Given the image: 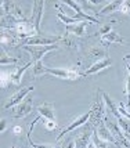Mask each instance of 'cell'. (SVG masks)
<instances>
[{
	"label": "cell",
	"mask_w": 130,
	"mask_h": 148,
	"mask_svg": "<svg viewBox=\"0 0 130 148\" xmlns=\"http://www.w3.org/2000/svg\"><path fill=\"white\" fill-rule=\"evenodd\" d=\"M46 73H50V75H54L57 77H61V79H66V80H79L85 75H80L78 71H71V69H62V68H47L42 64V61H38L35 62V66H33V76L38 77L40 75H46Z\"/></svg>",
	"instance_id": "1"
},
{
	"label": "cell",
	"mask_w": 130,
	"mask_h": 148,
	"mask_svg": "<svg viewBox=\"0 0 130 148\" xmlns=\"http://www.w3.org/2000/svg\"><path fill=\"white\" fill-rule=\"evenodd\" d=\"M22 49L31 53L32 60L35 62H38V61H42V57L44 56L46 53L57 50V49H58V45L55 43V45H50V46H22Z\"/></svg>",
	"instance_id": "2"
},
{
	"label": "cell",
	"mask_w": 130,
	"mask_h": 148,
	"mask_svg": "<svg viewBox=\"0 0 130 148\" xmlns=\"http://www.w3.org/2000/svg\"><path fill=\"white\" fill-rule=\"evenodd\" d=\"M62 38L60 36H54V38H44V36H32V38L24 39L20 42V47L22 46H50L55 45L57 42H60Z\"/></svg>",
	"instance_id": "3"
},
{
	"label": "cell",
	"mask_w": 130,
	"mask_h": 148,
	"mask_svg": "<svg viewBox=\"0 0 130 148\" xmlns=\"http://www.w3.org/2000/svg\"><path fill=\"white\" fill-rule=\"evenodd\" d=\"M94 108H96V105H94V107H93V108H91V110L89 111L87 114H85V115H82L80 118H78V119H75V121H73V122H72L71 125H68V126H66V127H65V129L62 130L61 133H60V136L57 137V141H60V140H61V138H62V137H64L65 134H68V133H71V132H73L75 129H78L79 126H82L83 123L87 122V121H89V119L91 118V115L94 114Z\"/></svg>",
	"instance_id": "4"
},
{
	"label": "cell",
	"mask_w": 130,
	"mask_h": 148,
	"mask_svg": "<svg viewBox=\"0 0 130 148\" xmlns=\"http://www.w3.org/2000/svg\"><path fill=\"white\" fill-rule=\"evenodd\" d=\"M105 125H107V127L109 129V132L114 134V137L116 138V140H119V144L120 145H123V147H130V143H127V138L125 137V134L122 133V129L118 126L115 122H112L109 118H105L104 119Z\"/></svg>",
	"instance_id": "5"
},
{
	"label": "cell",
	"mask_w": 130,
	"mask_h": 148,
	"mask_svg": "<svg viewBox=\"0 0 130 148\" xmlns=\"http://www.w3.org/2000/svg\"><path fill=\"white\" fill-rule=\"evenodd\" d=\"M32 103H33V100L31 98V96H26V98L24 101H21L18 105H15L17 108H15V111H14V114H13L14 119L24 118V116L28 115L29 112H32Z\"/></svg>",
	"instance_id": "6"
},
{
	"label": "cell",
	"mask_w": 130,
	"mask_h": 148,
	"mask_svg": "<svg viewBox=\"0 0 130 148\" xmlns=\"http://www.w3.org/2000/svg\"><path fill=\"white\" fill-rule=\"evenodd\" d=\"M65 4H68V6H71L72 8H75L76 10V17H73V21L75 22H82V21H90V22H93V24H98V19L93 18L91 15H87V14L82 10V7H79V3L78 1H72V0H68V1H65Z\"/></svg>",
	"instance_id": "7"
},
{
	"label": "cell",
	"mask_w": 130,
	"mask_h": 148,
	"mask_svg": "<svg viewBox=\"0 0 130 148\" xmlns=\"http://www.w3.org/2000/svg\"><path fill=\"white\" fill-rule=\"evenodd\" d=\"M43 7H44V1H33V11H32V22L36 31L42 36L40 33V21H42V15H43Z\"/></svg>",
	"instance_id": "8"
},
{
	"label": "cell",
	"mask_w": 130,
	"mask_h": 148,
	"mask_svg": "<svg viewBox=\"0 0 130 148\" xmlns=\"http://www.w3.org/2000/svg\"><path fill=\"white\" fill-rule=\"evenodd\" d=\"M32 90H33V86H28V87H24V89H21L20 91H17L15 94H13V96H11L10 101L4 105V108H6V110H8V108H13L14 105H18V104L24 100V97H26Z\"/></svg>",
	"instance_id": "9"
},
{
	"label": "cell",
	"mask_w": 130,
	"mask_h": 148,
	"mask_svg": "<svg viewBox=\"0 0 130 148\" xmlns=\"http://www.w3.org/2000/svg\"><path fill=\"white\" fill-rule=\"evenodd\" d=\"M111 64H112V60H111V58H103V60H100V61L93 62V64H91V66L86 69L83 75H85V76H87V75H94V73H98V72H101L103 69H105V68L111 66Z\"/></svg>",
	"instance_id": "10"
},
{
	"label": "cell",
	"mask_w": 130,
	"mask_h": 148,
	"mask_svg": "<svg viewBox=\"0 0 130 148\" xmlns=\"http://www.w3.org/2000/svg\"><path fill=\"white\" fill-rule=\"evenodd\" d=\"M61 43H62V47L68 51H76L80 47V40L78 39V36H73V35H66L65 38L61 39Z\"/></svg>",
	"instance_id": "11"
},
{
	"label": "cell",
	"mask_w": 130,
	"mask_h": 148,
	"mask_svg": "<svg viewBox=\"0 0 130 148\" xmlns=\"http://www.w3.org/2000/svg\"><path fill=\"white\" fill-rule=\"evenodd\" d=\"M98 134H100V137L103 138V140H105V141H109L112 143L115 147H119L120 144L116 141V138L114 137V134L109 132V129L107 127V125H105V122H101L100 125H98Z\"/></svg>",
	"instance_id": "12"
},
{
	"label": "cell",
	"mask_w": 130,
	"mask_h": 148,
	"mask_svg": "<svg viewBox=\"0 0 130 148\" xmlns=\"http://www.w3.org/2000/svg\"><path fill=\"white\" fill-rule=\"evenodd\" d=\"M36 110H38V112H39V115H42L44 119L55 121V114H54V105H53V104L43 103V104H40Z\"/></svg>",
	"instance_id": "13"
},
{
	"label": "cell",
	"mask_w": 130,
	"mask_h": 148,
	"mask_svg": "<svg viewBox=\"0 0 130 148\" xmlns=\"http://www.w3.org/2000/svg\"><path fill=\"white\" fill-rule=\"evenodd\" d=\"M98 90V93H100V94H101V98H103V100H104L105 101V105H107V108H108V111H109L111 114H112V115L115 116V118H120V112H119V110H118V104L116 103H114V101H112V100H111V97L108 96V94H107V93H104V91H101L100 90V89H97Z\"/></svg>",
	"instance_id": "14"
},
{
	"label": "cell",
	"mask_w": 130,
	"mask_h": 148,
	"mask_svg": "<svg viewBox=\"0 0 130 148\" xmlns=\"http://www.w3.org/2000/svg\"><path fill=\"white\" fill-rule=\"evenodd\" d=\"M86 24H87L86 21H82V22H76V24H72V25H66V33L73 35V36H85Z\"/></svg>",
	"instance_id": "15"
},
{
	"label": "cell",
	"mask_w": 130,
	"mask_h": 148,
	"mask_svg": "<svg viewBox=\"0 0 130 148\" xmlns=\"http://www.w3.org/2000/svg\"><path fill=\"white\" fill-rule=\"evenodd\" d=\"M125 39L122 36H119L116 32H114V31H111L108 35H105V36H101V42H103V46L105 47H109L111 43H123Z\"/></svg>",
	"instance_id": "16"
},
{
	"label": "cell",
	"mask_w": 130,
	"mask_h": 148,
	"mask_svg": "<svg viewBox=\"0 0 130 148\" xmlns=\"http://www.w3.org/2000/svg\"><path fill=\"white\" fill-rule=\"evenodd\" d=\"M107 49L108 47H105V46H101V47H90L87 53H86V58H93V60H98V58H103L105 56V53H107ZM100 61V60H98Z\"/></svg>",
	"instance_id": "17"
},
{
	"label": "cell",
	"mask_w": 130,
	"mask_h": 148,
	"mask_svg": "<svg viewBox=\"0 0 130 148\" xmlns=\"http://www.w3.org/2000/svg\"><path fill=\"white\" fill-rule=\"evenodd\" d=\"M31 65H35V61L33 60H31L29 62H26L25 65H22V66H20L18 69L15 72H13L11 73V79H13V84H15V86H18V84L21 83V77H22V73L31 66Z\"/></svg>",
	"instance_id": "18"
},
{
	"label": "cell",
	"mask_w": 130,
	"mask_h": 148,
	"mask_svg": "<svg viewBox=\"0 0 130 148\" xmlns=\"http://www.w3.org/2000/svg\"><path fill=\"white\" fill-rule=\"evenodd\" d=\"M120 6H122V1H111L109 4H107L104 8H101L97 14L98 15H107V14L116 13V11H119Z\"/></svg>",
	"instance_id": "19"
},
{
	"label": "cell",
	"mask_w": 130,
	"mask_h": 148,
	"mask_svg": "<svg viewBox=\"0 0 130 148\" xmlns=\"http://www.w3.org/2000/svg\"><path fill=\"white\" fill-rule=\"evenodd\" d=\"M115 147L112 143H108L103 140L100 136L97 134V130H93V147H100V148H104V147Z\"/></svg>",
	"instance_id": "20"
},
{
	"label": "cell",
	"mask_w": 130,
	"mask_h": 148,
	"mask_svg": "<svg viewBox=\"0 0 130 148\" xmlns=\"http://www.w3.org/2000/svg\"><path fill=\"white\" fill-rule=\"evenodd\" d=\"M93 138L91 137L90 133H83V134L78 137L76 140H75V147H79V148H83V147H89L90 145V140Z\"/></svg>",
	"instance_id": "21"
},
{
	"label": "cell",
	"mask_w": 130,
	"mask_h": 148,
	"mask_svg": "<svg viewBox=\"0 0 130 148\" xmlns=\"http://www.w3.org/2000/svg\"><path fill=\"white\" fill-rule=\"evenodd\" d=\"M118 123H119V126L122 129V133L125 136H129L130 134V119L126 121L123 116H120V118H118Z\"/></svg>",
	"instance_id": "22"
},
{
	"label": "cell",
	"mask_w": 130,
	"mask_h": 148,
	"mask_svg": "<svg viewBox=\"0 0 130 148\" xmlns=\"http://www.w3.org/2000/svg\"><path fill=\"white\" fill-rule=\"evenodd\" d=\"M21 58H13V57H8L7 56V53H1V60H0V64H17V62H20Z\"/></svg>",
	"instance_id": "23"
},
{
	"label": "cell",
	"mask_w": 130,
	"mask_h": 148,
	"mask_svg": "<svg viewBox=\"0 0 130 148\" xmlns=\"http://www.w3.org/2000/svg\"><path fill=\"white\" fill-rule=\"evenodd\" d=\"M13 84V79H11V73H1V87L4 89L7 86Z\"/></svg>",
	"instance_id": "24"
},
{
	"label": "cell",
	"mask_w": 130,
	"mask_h": 148,
	"mask_svg": "<svg viewBox=\"0 0 130 148\" xmlns=\"http://www.w3.org/2000/svg\"><path fill=\"white\" fill-rule=\"evenodd\" d=\"M125 93L127 96V108H130V73L126 75V89H125Z\"/></svg>",
	"instance_id": "25"
},
{
	"label": "cell",
	"mask_w": 130,
	"mask_h": 148,
	"mask_svg": "<svg viewBox=\"0 0 130 148\" xmlns=\"http://www.w3.org/2000/svg\"><path fill=\"white\" fill-rule=\"evenodd\" d=\"M112 31V28H111V24H105L100 28V31H98V35H101V36H105V35H108V33Z\"/></svg>",
	"instance_id": "26"
},
{
	"label": "cell",
	"mask_w": 130,
	"mask_h": 148,
	"mask_svg": "<svg viewBox=\"0 0 130 148\" xmlns=\"http://www.w3.org/2000/svg\"><path fill=\"white\" fill-rule=\"evenodd\" d=\"M119 11L130 15V1H122V6L119 8Z\"/></svg>",
	"instance_id": "27"
},
{
	"label": "cell",
	"mask_w": 130,
	"mask_h": 148,
	"mask_svg": "<svg viewBox=\"0 0 130 148\" xmlns=\"http://www.w3.org/2000/svg\"><path fill=\"white\" fill-rule=\"evenodd\" d=\"M44 126L47 130H53V129H57V125H55V121H49L46 119L44 121Z\"/></svg>",
	"instance_id": "28"
},
{
	"label": "cell",
	"mask_w": 130,
	"mask_h": 148,
	"mask_svg": "<svg viewBox=\"0 0 130 148\" xmlns=\"http://www.w3.org/2000/svg\"><path fill=\"white\" fill-rule=\"evenodd\" d=\"M13 133H14V134H17V136H18V134H22V127H21V126H14V127H13Z\"/></svg>",
	"instance_id": "29"
},
{
	"label": "cell",
	"mask_w": 130,
	"mask_h": 148,
	"mask_svg": "<svg viewBox=\"0 0 130 148\" xmlns=\"http://www.w3.org/2000/svg\"><path fill=\"white\" fill-rule=\"evenodd\" d=\"M6 126H7V121H4V119H3V121H1V130H0L1 133H4V130H6Z\"/></svg>",
	"instance_id": "30"
}]
</instances>
